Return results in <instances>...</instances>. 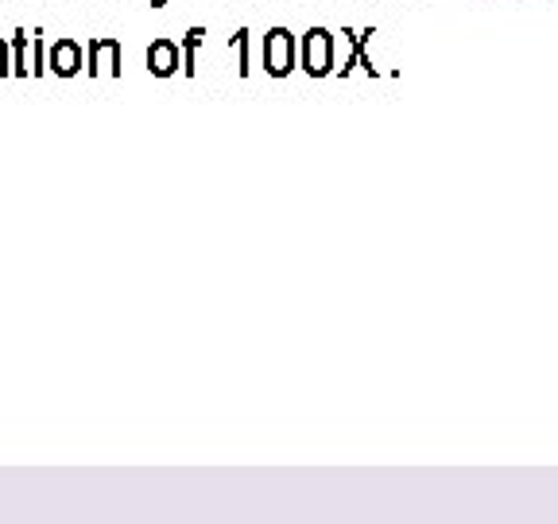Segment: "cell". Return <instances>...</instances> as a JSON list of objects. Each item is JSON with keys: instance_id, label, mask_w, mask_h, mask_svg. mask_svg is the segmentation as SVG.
<instances>
[{"instance_id": "cell-1", "label": "cell", "mask_w": 558, "mask_h": 524, "mask_svg": "<svg viewBox=\"0 0 558 524\" xmlns=\"http://www.w3.org/2000/svg\"><path fill=\"white\" fill-rule=\"evenodd\" d=\"M306 70L311 74H326L330 70V35L326 32L306 35Z\"/></svg>"}, {"instance_id": "cell-2", "label": "cell", "mask_w": 558, "mask_h": 524, "mask_svg": "<svg viewBox=\"0 0 558 524\" xmlns=\"http://www.w3.org/2000/svg\"><path fill=\"white\" fill-rule=\"evenodd\" d=\"M288 47H291V39H288V32L279 27V32H271L268 35V70L271 74H288Z\"/></svg>"}, {"instance_id": "cell-3", "label": "cell", "mask_w": 558, "mask_h": 524, "mask_svg": "<svg viewBox=\"0 0 558 524\" xmlns=\"http://www.w3.org/2000/svg\"><path fill=\"white\" fill-rule=\"evenodd\" d=\"M148 67H151V74H171V70L179 67V62H174V47L167 44V39H159L148 51Z\"/></svg>"}, {"instance_id": "cell-4", "label": "cell", "mask_w": 558, "mask_h": 524, "mask_svg": "<svg viewBox=\"0 0 558 524\" xmlns=\"http://www.w3.org/2000/svg\"><path fill=\"white\" fill-rule=\"evenodd\" d=\"M51 67L59 70V74H74L78 70V47L74 44H59L51 55Z\"/></svg>"}]
</instances>
